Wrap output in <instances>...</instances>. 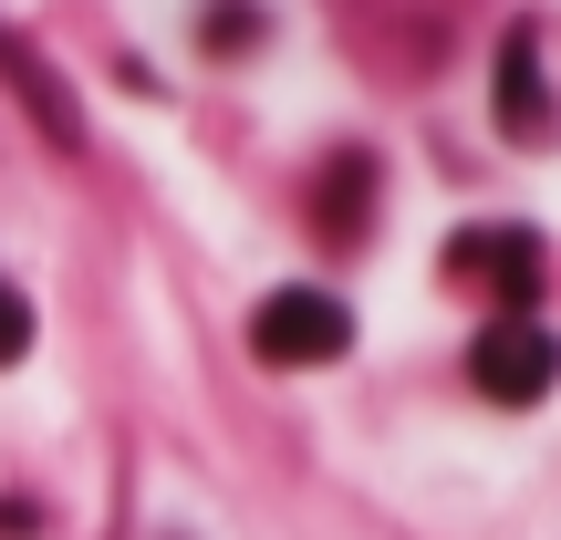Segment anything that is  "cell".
<instances>
[{
    "label": "cell",
    "mask_w": 561,
    "mask_h": 540,
    "mask_svg": "<svg viewBox=\"0 0 561 540\" xmlns=\"http://www.w3.org/2000/svg\"><path fill=\"white\" fill-rule=\"evenodd\" d=\"M343 343H354V312L322 280H280L261 312H250V354L261 364H333Z\"/></svg>",
    "instance_id": "obj_1"
},
{
    "label": "cell",
    "mask_w": 561,
    "mask_h": 540,
    "mask_svg": "<svg viewBox=\"0 0 561 540\" xmlns=\"http://www.w3.org/2000/svg\"><path fill=\"white\" fill-rule=\"evenodd\" d=\"M561 375V333H541L530 312H500L479 343H468V384H479L489 405H541Z\"/></svg>",
    "instance_id": "obj_2"
},
{
    "label": "cell",
    "mask_w": 561,
    "mask_h": 540,
    "mask_svg": "<svg viewBox=\"0 0 561 540\" xmlns=\"http://www.w3.org/2000/svg\"><path fill=\"white\" fill-rule=\"evenodd\" d=\"M447 271L489 280L500 312H530V301H541V240H530V229H468V240L447 250Z\"/></svg>",
    "instance_id": "obj_3"
},
{
    "label": "cell",
    "mask_w": 561,
    "mask_h": 540,
    "mask_svg": "<svg viewBox=\"0 0 561 540\" xmlns=\"http://www.w3.org/2000/svg\"><path fill=\"white\" fill-rule=\"evenodd\" d=\"M489 94H500V125H510V136H530V146L551 136V94H541V32H530V21H520V32H500V73H489Z\"/></svg>",
    "instance_id": "obj_4"
},
{
    "label": "cell",
    "mask_w": 561,
    "mask_h": 540,
    "mask_svg": "<svg viewBox=\"0 0 561 540\" xmlns=\"http://www.w3.org/2000/svg\"><path fill=\"white\" fill-rule=\"evenodd\" d=\"M364 187H375V157H343V166H322V187H312L322 208H312V219L354 240V229H364Z\"/></svg>",
    "instance_id": "obj_5"
},
{
    "label": "cell",
    "mask_w": 561,
    "mask_h": 540,
    "mask_svg": "<svg viewBox=\"0 0 561 540\" xmlns=\"http://www.w3.org/2000/svg\"><path fill=\"white\" fill-rule=\"evenodd\" d=\"M21 354H32V301L0 280V364H21Z\"/></svg>",
    "instance_id": "obj_6"
},
{
    "label": "cell",
    "mask_w": 561,
    "mask_h": 540,
    "mask_svg": "<svg viewBox=\"0 0 561 540\" xmlns=\"http://www.w3.org/2000/svg\"><path fill=\"white\" fill-rule=\"evenodd\" d=\"M250 32H261V11H240V0H229V11H208V53H240Z\"/></svg>",
    "instance_id": "obj_7"
}]
</instances>
